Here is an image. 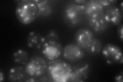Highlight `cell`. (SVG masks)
<instances>
[{"label":"cell","instance_id":"1","mask_svg":"<svg viewBox=\"0 0 123 82\" xmlns=\"http://www.w3.org/2000/svg\"><path fill=\"white\" fill-rule=\"evenodd\" d=\"M63 48L59 34L55 30H51L45 37V41L41 50L44 58L48 62H51L59 59Z\"/></svg>","mask_w":123,"mask_h":82},{"label":"cell","instance_id":"2","mask_svg":"<svg viewBox=\"0 0 123 82\" xmlns=\"http://www.w3.org/2000/svg\"><path fill=\"white\" fill-rule=\"evenodd\" d=\"M72 67L66 61L58 59L49 62L46 73L51 82H68L71 77Z\"/></svg>","mask_w":123,"mask_h":82},{"label":"cell","instance_id":"3","mask_svg":"<svg viewBox=\"0 0 123 82\" xmlns=\"http://www.w3.org/2000/svg\"><path fill=\"white\" fill-rule=\"evenodd\" d=\"M15 13L18 21L27 25L31 24L38 18V9L34 1L24 0L18 3Z\"/></svg>","mask_w":123,"mask_h":82},{"label":"cell","instance_id":"4","mask_svg":"<svg viewBox=\"0 0 123 82\" xmlns=\"http://www.w3.org/2000/svg\"><path fill=\"white\" fill-rule=\"evenodd\" d=\"M84 4H79L72 1L64 6L63 18L66 24L71 27H76L81 24L85 17Z\"/></svg>","mask_w":123,"mask_h":82},{"label":"cell","instance_id":"5","mask_svg":"<svg viewBox=\"0 0 123 82\" xmlns=\"http://www.w3.org/2000/svg\"><path fill=\"white\" fill-rule=\"evenodd\" d=\"M48 63L41 56H33L29 59L25 65L26 72L28 76L38 79L46 73Z\"/></svg>","mask_w":123,"mask_h":82},{"label":"cell","instance_id":"6","mask_svg":"<svg viewBox=\"0 0 123 82\" xmlns=\"http://www.w3.org/2000/svg\"><path fill=\"white\" fill-rule=\"evenodd\" d=\"M85 54V51L76 43H71L64 46L62 56L68 63L76 64L83 59Z\"/></svg>","mask_w":123,"mask_h":82},{"label":"cell","instance_id":"7","mask_svg":"<svg viewBox=\"0 0 123 82\" xmlns=\"http://www.w3.org/2000/svg\"><path fill=\"white\" fill-rule=\"evenodd\" d=\"M102 56L108 64L123 63V52L121 48L112 43H108L103 47L101 51Z\"/></svg>","mask_w":123,"mask_h":82},{"label":"cell","instance_id":"8","mask_svg":"<svg viewBox=\"0 0 123 82\" xmlns=\"http://www.w3.org/2000/svg\"><path fill=\"white\" fill-rule=\"evenodd\" d=\"M95 38L94 32L86 27H82L76 30L74 35L75 43L84 51L91 45Z\"/></svg>","mask_w":123,"mask_h":82},{"label":"cell","instance_id":"9","mask_svg":"<svg viewBox=\"0 0 123 82\" xmlns=\"http://www.w3.org/2000/svg\"><path fill=\"white\" fill-rule=\"evenodd\" d=\"M104 13L87 18L88 25L93 32L98 34L105 32L111 25L106 21Z\"/></svg>","mask_w":123,"mask_h":82},{"label":"cell","instance_id":"10","mask_svg":"<svg viewBox=\"0 0 123 82\" xmlns=\"http://www.w3.org/2000/svg\"><path fill=\"white\" fill-rule=\"evenodd\" d=\"M90 71V65L86 62H79L72 66V73L69 82H83L89 77Z\"/></svg>","mask_w":123,"mask_h":82},{"label":"cell","instance_id":"11","mask_svg":"<svg viewBox=\"0 0 123 82\" xmlns=\"http://www.w3.org/2000/svg\"><path fill=\"white\" fill-rule=\"evenodd\" d=\"M122 12L120 7L113 5L106 7L104 13L106 21L110 25L117 26L122 23L123 19Z\"/></svg>","mask_w":123,"mask_h":82},{"label":"cell","instance_id":"12","mask_svg":"<svg viewBox=\"0 0 123 82\" xmlns=\"http://www.w3.org/2000/svg\"><path fill=\"white\" fill-rule=\"evenodd\" d=\"M28 77L24 66H14L11 68L8 72V80L10 82H25Z\"/></svg>","mask_w":123,"mask_h":82},{"label":"cell","instance_id":"13","mask_svg":"<svg viewBox=\"0 0 123 82\" xmlns=\"http://www.w3.org/2000/svg\"><path fill=\"white\" fill-rule=\"evenodd\" d=\"M84 5V13L87 18L104 12L105 8L98 2V0L87 1Z\"/></svg>","mask_w":123,"mask_h":82},{"label":"cell","instance_id":"14","mask_svg":"<svg viewBox=\"0 0 123 82\" xmlns=\"http://www.w3.org/2000/svg\"><path fill=\"white\" fill-rule=\"evenodd\" d=\"M45 41V37L35 31L30 32L27 38V45L30 48L39 50Z\"/></svg>","mask_w":123,"mask_h":82},{"label":"cell","instance_id":"15","mask_svg":"<svg viewBox=\"0 0 123 82\" xmlns=\"http://www.w3.org/2000/svg\"><path fill=\"white\" fill-rule=\"evenodd\" d=\"M38 9V18H46L50 16L54 11V4L52 1L48 0L34 1Z\"/></svg>","mask_w":123,"mask_h":82},{"label":"cell","instance_id":"16","mask_svg":"<svg viewBox=\"0 0 123 82\" xmlns=\"http://www.w3.org/2000/svg\"><path fill=\"white\" fill-rule=\"evenodd\" d=\"M12 60L14 63L19 66L25 65L29 60V55L26 50L19 49L13 53Z\"/></svg>","mask_w":123,"mask_h":82},{"label":"cell","instance_id":"17","mask_svg":"<svg viewBox=\"0 0 123 82\" xmlns=\"http://www.w3.org/2000/svg\"><path fill=\"white\" fill-rule=\"evenodd\" d=\"M103 47V43L102 41L95 38L91 45L85 50V52L90 56H95L101 52Z\"/></svg>","mask_w":123,"mask_h":82},{"label":"cell","instance_id":"18","mask_svg":"<svg viewBox=\"0 0 123 82\" xmlns=\"http://www.w3.org/2000/svg\"><path fill=\"white\" fill-rule=\"evenodd\" d=\"M98 1L104 8L113 5L114 3L117 2L116 0L115 1H113V0H98Z\"/></svg>","mask_w":123,"mask_h":82},{"label":"cell","instance_id":"19","mask_svg":"<svg viewBox=\"0 0 123 82\" xmlns=\"http://www.w3.org/2000/svg\"><path fill=\"white\" fill-rule=\"evenodd\" d=\"M123 26L122 24H120V25H117V36L119 38V39L121 40V42L123 41Z\"/></svg>","mask_w":123,"mask_h":82},{"label":"cell","instance_id":"20","mask_svg":"<svg viewBox=\"0 0 123 82\" xmlns=\"http://www.w3.org/2000/svg\"><path fill=\"white\" fill-rule=\"evenodd\" d=\"M123 71H122L120 73H119L114 77V81L117 82H123Z\"/></svg>","mask_w":123,"mask_h":82},{"label":"cell","instance_id":"21","mask_svg":"<svg viewBox=\"0 0 123 82\" xmlns=\"http://www.w3.org/2000/svg\"><path fill=\"white\" fill-rule=\"evenodd\" d=\"M50 81L49 79V77H48L47 75H44L43 76H42L39 79H37V82H49Z\"/></svg>","mask_w":123,"mask_h":82},{"label":"cell","instance_id":"22","mask_svg":"<svg viewBox=\"0 0 123 82\" xmlns=\"http://www.w3.org/2000/svg\"><path fill=\"white\" fill-rule=\"evenodd\" d=\"M25 82H37V79H35V78H33L32 77L28 76Z\"/></svg>","mask_w":123,"mask_h":82},{"label":"cell","instance_id":"23","mask_svg":"<svg viewBox=\"0 0 123 82\" xmlns=\"http://www.w3.org/2000/svg\"><path fill=\"white\" fill-rule=\"evenodd\" d=\"M4 76L2 70H1V71H0V81L2 82L4 81Z\"/></svg>","mask_w":123,"mask_h":82},{"label":"cell","instance_id":"24","mask_svg":"<svg viewBox=\"0 0 123 82\" xmlns=\"http://www.w3.org/2000/svg\"><path fill=\"white\" fill-rule=\"evenodd\" d=\"M87 1H85V0H81V1H80V0H76V1H74V2L77 4H84Z\"/></svg>","mask_w":123,"mask_h":82},{"label":"cell","instance_id":"25","mask_svg":"<svg viewBox=\"0 0 123 82\" xmlns=\"http://www.w3.org/2000/svg\"><path fill=\"white\" fill-rule=\"evenodd\" d=\"M121 10L123 11V2H122L121 3Z\"/></svg>","mask_w":123,"mask_h":82}]
</instances>
